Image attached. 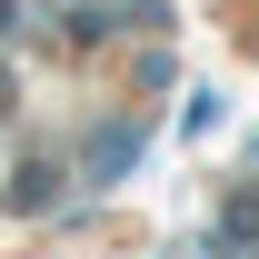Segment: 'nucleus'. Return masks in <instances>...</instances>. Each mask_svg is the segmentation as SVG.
Listing matches in <instances>:
<instances>
[{"instance_id":"1","label":"nucleus","mask_w":259,"mask_h":259,"mask_svg":"<svg viewBox=\"0 0 259 259\" xmlns=\"http://www.w3.org/2000/svg\"><path fill=\"white\" fill-rule=\"evenodd\" d=\"M220 249H249L259 259V199H229L220 209Z\"/></svg>"},{"instance_id":"2","label":"nucleus","mask_w":259,"mask_h":259,"mask_svg":"<svg viewBox=\"0 0 259 259\" xmlns=\"http://www.w3.org/2000/svg\"><path fill=\"white\" fill-rule=\"evenodd\" d=\"M10 199H20V209H50V160H30V169H20V190H10Z\"/></svg>"},{"instance_id":"3","label":"nucleus","mask_w":259,"mask_h":259,"mask_svg":"<svg viewBox=\"0 0 259 259\" xmlns=\"http://www.w3.org/2000/svg\"><path fill=\"white\" fill-rule=\"evenodd\" d=\"M0 40H10V0H0Z\"/></svg>"}]
</instances>
